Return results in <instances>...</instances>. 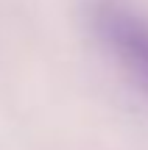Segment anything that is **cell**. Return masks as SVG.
Masks as SVG:
<instances>
[{
  "label": "cell",
  "mask_w": 148,
  "mask_h": 150,
  "mask_svg": "<svg viewBox=\"0 0 148 150\" xmlns=\"http://www.w3.org/2000/svg\"><path fill=\"white\" fill-rule=\"evenodd\" d=\"M89 25L117 70L148 100V14L129 0H92Z\"/></svg>",
  "instance_id": "6da1fadb"
}]
</instances>
